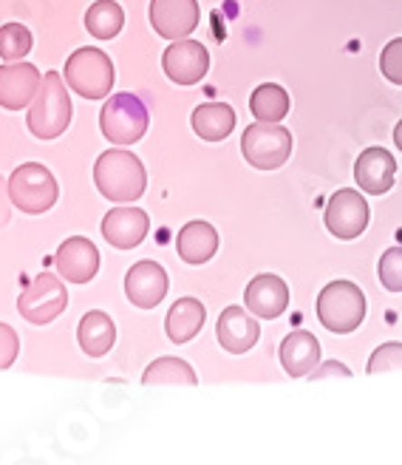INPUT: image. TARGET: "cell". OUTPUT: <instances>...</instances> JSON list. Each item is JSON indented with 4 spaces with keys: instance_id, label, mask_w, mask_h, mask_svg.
I'll use <instances>...</instances> for the list:
<instances>
[{
    "instance_id": "obj_1",
    "label": "cell",
    "mask_w": 402,
    "mask_h": 465,
    "mask_svg": "<svg viewBox=\"0 0 402 465\" xmlns=\"http://www.w3.org/2000/svg\"><path fill=\"white\" fill-rule=\"evenodd\" d=\"M93 182L111 202H136L145 193L148 173L142 159L128 151H105L93 165Z\"/></svg>"
},
{
    "instance_id": "obj_2",
    "label": "cell",
    "mask_w": 402,
    "mask_h": 465,
    "mask_svg": "<svg viewBox=\"0 0 402 465\" xmlns=\"http://www.w3.org/2000/svg\"><path fill=\"white\" fill-rule=\"evenodd\" d=\"M26 125L37 139H57L71 125V100H68L65 83L57 72H49L43 77L37 94L32 100Z\"/></svg>"
},
{
    "instance_id": "obj_3",
    "label": "cell",
    "mask_w": 402,
    "mask_h": 465,
    "mask_svg": "<svg viewBox=\"0 0 402 465\" xmlns=\"http://www.w3.org/2000/svg\"><path fill=\"white\" fill-rule=\"evenodd\" d=\"M318 318L328 332L348 335L366 318V295L351 282H332L318 295Z\"/></svg>"
},
{
    "instance_id": "obj_4",
    "label": "cell",
    "mask_w": 402,
    "mask_h": 465,
    "mask_svg": "<svg viewBox=\"0 0 402 465\" xmlns=\"http://www.w3.org/2000/svg\"><path fill=\"white\" fill-rule=\"evenodd\" d=\"M65 85L85 100H103L113 88V63L103 49H77L65 60Z\"/></svg>"
},
{
    "instance_id": "obj_5",
    "label": "cell",
    "mask_w": 402,
    "mask_h": 465,
    "mask_svg": "<svg viewBox=\"0 0 402 465\" xmlns=\"http://www.w3.org/2000/svg\"><path fill=\"white\" fill-rule=\"evenodd\" d=\"M9 199L15 207H20L23 213H32L40 216L45 211H52L60 188H57V179L52 176V171L45 165H37V162H26L20 165L12 179H9Z\"/></svg>"
},
{
    "instance_id": "obj_6",
    "label": "cell",
    "mask_w": 402,
    "mask_h": 465,
    "mask_svg": "<svg viewBox=\"0 0 402 465\" xmlns=\"http://www.w3.org/2000/svg\"><path fill=\"white\" fill-rule=\"evenodd\" d=\"M148 108L136 94H111V100L103 105L100 114V128L105 139H111L113 145H133L139 143L148 131Z\"/></svg>"
},
{
    "instance_id": "obj_7",
    "label": "cell",
    "mask_w": 402,
    "mask_h": 465,
    "mask_svg": "<svg viewBox=\"0 0 402 465\" xmlns=\"http://www.w3.org/2000/svg\"><path fill=\"white\" fill-rule=\"evenodd\" d=\"M241 153L258 171H275L292 156V134L280 123H252L241 136Z\"/></svg>"
},
{
    "instance_id": "obj_8",
    "label": "cell",
    "mask_w": 402,
    "mask_h": 465,
    "mask_svg": "<svg viewBox=\"0 0 402 465\" xmlns=\"http://www.w3.org/2000/svg\"><path fill=\"white\" fill-rule=\"evenodd\" d=\"M65 307H68V290L63 284V278L54 272L34 275V282L17 298V312L29 323H37V327L60 318Z\"/></svg>"
},
{
    "instance_id": "obj_9",
    "label": "cell",
    "mask_w": 402,
    "mask_h": 465,
    "mask_svg": "<svg viewBox=\"0 0 402 465\" xmlns=\"http://www.w3.org/2000/svg\"><path fill=\"white\" fill-rule=\"evenodd\" d=\"M323 222L328 227V232L343 242H351L363 236V230L368 227V202L360 196V191L343 188L338 191L326 204Z\"/></svg>"
},
{
    "instance_id": "obj_10",
    "label": "cell",
    "mask_w": 402,
    "mask_h": 465,
    "mask_svg": "<svg viewBox=\"0 0 402 465\" xmlns=\"http://www.w3.org/2000/svg\"><path fill=\"white\" fill-rule=\"evenodd\" d=\"M162 68L176 85H196L210 68V54L196 40H173L162 54Z\"/></svg>"
},
{
    "instance_id": "obj_11",
    "label": "cell",
    "mask_w": 402,
    "mask_h": 465,
    "mask_svg": "<svg viewBox=\"0 0 402 465\" xmlns=\"http://www.w3.org/2000/svg\"><path fill=\"white\" fill-rule=\"evenodd\" d=\"M199 0H151V26L164 40H181L199 29Z\"/></svg>"
},
{
    "instance_id": "obj_12",
    "label": "cell",
    "mask_w": 402,
    "mask_h": 465,
    "mask_svg": "<svg viewBox=\"0 0 402 465\" xmlns=\"http://www.w3.org/2000/svg\"><path fill=\"white\" fill-rule=\"evenodd\" d=\"M125 295L139 310H156L168 295V272L156 262H139L125 275Z\"/></svg>"
},
{
    "instance_id": "obj_13",
    "label": "cell",
    "mask_w": 402,
    "mask_h": 465,
    "mask_svg": "<svg viewBox=\"0 0 402 465\" xmlns=\"http://www.w3.org/2000/svg\"><path fill=\"white\" fill-rule=\"evenodd\" d=\"M54 264H57V275L65 278V282L88 284L100 270V250L83 236H71L60 244Z\"/></svg>"
},
{
    "instance_id": "obj_14",
    "label": "cell",
    "mask_w": 402,
    "mask_h": 465,
    "mask_svg": "<svg viewBox=\"0 0 402 465\" xmlns=\"http://www.w3.org/2000/svg\"><path fill=\"white\" fill-rule=\"evenodd\" d=\"M43 83V74L32 63H6L0 65V105L6 111H20L32 105L37 88Z\"/></svg>"
},
{
    "instance_id": "obj_15",
    "label": "cell",
    "mask_w": 402,
    "mask_h": 465,
    "mask_svg": "<svg viewBox=\"0 0 402 465\" xmlns=\"http://www.w3.org/2000/svg\"><path fill=\"white\" fill-rule=\"evenodd\" d=\"M244 301H247V310L255 318L272 321V318L287 312V307H289V287H287L283 278L264 272V275H255L252 282L247 284Z\"/></svg>"
},
{
    "instance_id": "obj_16",
    "label": "cell",
    "mask_w": 402,
    "mask_h": 465,
    "mask_svg": "<svg viewBox=\"0 0 402 465\" xmlns=\"http://www.w3.org/2000/svg\"><path fill=\"white\" fill-rule=\"evenodd\" d=\"M151 230V219L139 207H113L103 219V236L116 250H133L136 244L145 242Z\"/></svg>"
},
{
    "instance_id": "obj_17",
    "label": "cell",
    "mask_w": 402,
    "mask_h": 465,
    "mask_svg": "<svg viewBox=\"0 0 402 465\" xmlns=\"http://www.w3.org/2000/svg\"><path fill=\"white\" fill-rule=\"evenodd\" d=\"M216 335L227 352L244 355L258 343V338H261V327H258V321L244 307H227L219 315Z\"/></svg>"
},
{
    "instance_id": "obj_18",
    "label": "cell",
    "mask_w": 402,
    "mask_h": 465,
    "mask_svg": "<svg viewBox=\"0 0 402 465\" xmlns=\"http://www.w3.org/2000/svg\"><path fill=\"white\" fill-rule=\"evenodd\" d=\"M397 176V162L386 148H366L354 165V179H358L360 191L371 196H383L391 191Z\"/></svg>"
},
{
    "instance_id": "obj_19",
    "label": "cell",
    "mask_w": 402,
    "mask_h": 465,
    "mask_svg": "<svg viewBox=\"0 0 402 465\" xmlns=\"http://www.w3.org/2000/svg\"><path fill=\"white\" fill-rule=\"evenodd\" d=\"M318 363H320V341L312 332L298 330V332L283 338V343H280V366L287 369L289 378L309 375Z\"/></svg>"
},
{
    "instance_id": "obj_20",
    "label": "cell",
    "mask_w": 402,
    "mask_h": 465,
    "mask_svg": "<svg viewBox=\"0 0 402 465\" xmlns=\"http://www.w3.org/2000/svg\"><path fill=\"white\" fill-rule=\"evenodd\" d=\"M176 250L179 259L187 264H207L219 250V232L207 222H191L179 230Z\"/></svg>"
},
{
    "instance_id": "obj_21",
    "label": "cell",
    "mask_w": 402,
    "mask_h": 465,
    "mask_svg": "<svg viewBox=\"0 0 402 465\" xmlns=\"http://www.w3.org/2000/svg\"><path fill=\"white\" fill-rule=\"evenodd\" d=\"M204 318L207 310L199 298H179L171 307L168 318H164V330H168V338L173 343H187L201 332Z\"/></svg>"
},
{
    "instance_id": "obj_22",
    "label": "cell",
    "mask_w": 402,
    "mask_h": 465,
    "mask_svg": "<svg viewBox=\"0 0 402 465\" xmlns=\"http://www.w3.org/2000/svg\"><path fill=\"white\" fill-rule=\"evenodd\" d=\"M77 341H80V349L88 358L108 355L113 349V341H116V327H113L111 315H105L100 310L85 312L80 321V330H77Z\"/></svg>"
},
{
    "instance_id": "obj_23",
    "label": "cell",
    "mask_w": 402,
    "mask_h": 465,
    "mask_svg": "<svg viewBox=\"0 0 402 465\" xmlns=\"http://www.w3.org/2000/svg\"><path fill=\"white\" fill-rule=\"evenodd\" d=\"M235 128V111L224 103H204L193 111V131L207 143H221Z\"/></svg>"
},
{
    "instance_id": "obj_24",
    "label": "cell",
    "mask_w": 402,
    "mask_h": 465,
    "mask_svg": "<svg viewBox=\"0 0 402 465\" xmlns=\"http://www.w3.org/2000/svg\"><path fill=\"white\" fill-rule=\"evenodd\" d=\"M289 108H292L289 94L275 83L258 85L250 97V111L255 120H261V123H280L283 116L289 114Z\"/></svg>"
},
{
    "instance_id": "obj_25",
    "label": "cell",
    "mask_w": 402,
    "mask_h": 465,
    "mask_svg": "<svg viewBox=\"0 0 402 465\" xmlns=\"http://www.w3.org/2000/svg\"><path fill=\"white\" fill-rule=\"evenodd\" d=\"M142 383L145 386H196L199 378H196L193 366L181 358H156L145 369Z\"/></svg>"
},
{
    "instance_id": "obj_26",
    "label": "cell",
    "mask_w": 402,
    "mask_h": 465,
    "mask_svg": "<svg viewBox=\"0 0 402 465\" xmlns=\"http://www.w3.org/2000/svg\"><path fill=\"white\" fill-rule=\"evenodd\" d=\"M125 26V12L116 0H97L85 12V29L97 40H111L123 32Z\"/></svg>"
},
{
    "instance_id": "obj_27",
    "label": "cell",
    "mask_w": 402,
    "mask_h": 465,
    "mask_svg": "<svg viewBox=\"0 0 402 465\" xmlns=\"http://www.w3.org/2000/svg\"><path fill=\"white\" fill-rule=\"evenodd\" d=\"M29 52H32V32L26 26H20V23H6L0 29V57L6 63H15L23 60Z\"/></svg>"
},
{
    "instance_id": "obj_28",
    "label": "cell",
    "mask_w": 402,
    "mask_h": 465,
    "mask_svg": "<svg viewBox=\"0 0 402 465\" xmlns=\"http://www.w3.org/2000/svg\"><path fill=\"white\" fill-rule=\"evenodd\" d=\"M377 275H380V284L388 292H402V247H391L383 252L380 264H377Z\"/></svg>"
},
{
    "instance_id": "obj_29",
    "label": "cell",
    "mask_w": 402,
    "mask_h": 465,
    "mask_svg": "<svg viewBox=\"0 0 402 465\" xmlns=\"http://www.w3.org/2000/svg\"><path fill=\"white\" fill-rule=\"evenodd\" d=\"M397 369H402V343H397V341L383 343L380 349H374V355L368 358V366H366L368 375H380V371H397Z\"/></svg>"
},
{
    "instance_id": "obj_30",
    "label": "cell",
    "mask_w": 402,
    "mask_h": 465,
    "mask_svg": "<svg viewBox=\"0 0 402 465\" xmlns=\"http://www.w3.org/2000/svg\"><path fill=\"white\" fill-rule=\"evenodd\" d=\"M380 72L388 83L402 85V37L391 40L380 54Z\"/></svg>"
},
{
    "instance_id": "obj_31",
    "label": "cell",
    "mask_w": 402,
    "mask_h": 465,
    "mask_svg": "<svg viewBox=\"0 0 402 465\" xmlns=\"http://www.w3.org/2000/svg\"><path fill=\"white\" fill-rule=\"evenodd\" d=\"M17 355H20V338H17V332L9 327V323H0V369L15 366Z\"/></svg>"
},
{
    "instance_id": "obj_32",
    "label": "cell",
    "mask_w": 402,
    "mask_h": 465,
    "mask_svg": "<svg viewBox=\"0 0 402 465\" xmlns=\"http://www.w3.org/2000/svg\"><path fill=\"white\" fill-rule=\"evenodd\" d=\"M351 378V371L343 366V363H338V361H332V363H323V369H315L312 371V381H320V378Z\"/></svg>"
},
{
    "instance_id": "obj_33",
    "label": "cell",
    "mask_w": 402,
    "mask_h": 465,
    "mask_svg": "<svg viewBox=\"0 0 402 465\" xmlns=\"http://www.w3.org/2000/svg\"><path fill=\"white\" fill-rule=\"evenodd\" d=\"M394 143H397V148L402 151V120H399L397 128H394Z\"/></svg>"
},
{
    "instance_id": "obj_34",
    "label": "cell",
    "mask_w": 402,
    "mask_h": 465,
    "mask_svg": "<svg viewBox=\"0 0 402 465\" xmlns=\"http://www.w3.org/2000/svg\"><path fill=\"white\" fill-rule=\"evenodd\" d=\"M0 207H4V202H0Z\"/></svg>"
}]
</instances>
